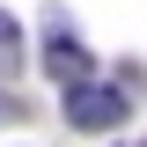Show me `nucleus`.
I'll use <instances>...</instances> for the list:
<instances>
[{"label": "nucleus", "mask_w": 147, "mask_h": 147, "mask_svg": "<svg viewBox=\"0 0 147 147\" xmlns=\"http://www.w3.org/2000/svg\"><path fill=\"white\" fill-rule=\"evenodd\" d=\"M125 110H132V96H125V88H103L96 74L66 88V125H81V132H110V125H125Z\"/></svg>", "instance_id": "obj_1"}, {"label": "nucleus", "mask_w": 147, "mask_h": 147, "mask_svg": "<svg viewBox=\"0 0 147 147\" xmlns=\"http://www.w3.org/2000/svg\"><path fill=\"white\" fill-rule=\"evenodd\" d=\"M59 22H66V15H52V44H44V74L74 88V81H88V74H96V59L81 52V44H74V37L59 30Z\"/></svg>", "instance_id": "obj_2"}, {"label": "nucleus", "mask_w": 147, "mask_h": 147, "mask_svg": "<svg viewBox=\"0 0 147 147\" xmlns=\"http://www.w3.org/2000/svg\"><path fill=\"white\" fill-rule=\"evenodd\" d=\"M0 66H15V15H0Z\"/></svg>", "instance_id": "obj_3"}, {"label": "nucleus", "mask_w": 147, "mask_h": 147, "mask_svg": "<svg viewBox=\"0 0 147 147\" xmlns=\"http://www.w3.org/2000/svg\"><path fill=\"white\" fill-rule=\"evenodd\" d=\"M7 118H15V103H7V96H0V125H7Z\"/></svg>", "instance_id": "obj_4"}]
</instances>
